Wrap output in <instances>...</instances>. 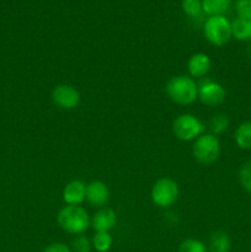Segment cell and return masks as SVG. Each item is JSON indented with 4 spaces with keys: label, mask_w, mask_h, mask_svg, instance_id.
<instances>
[{
    "label": "cell",
    "mask_w": 251,
    "mask_h": 252,
    "mask_svg": "<svg viewBox=\"0 0 251 252\" xmlns=\"http://www.w3.org/2000/svg\"><path fill=\"white\" fill-rule=\"evenodd\" d=\"M167 96L174 103L187 106L198 98V85L188 75H176L169 79L165 86Z\"/></svg>",
    "instance_id": "6da1fadb"
},
{
    "label": "cell",
    "mask_w": 251,
    "mask_h": 252,
    "mask_svg": "<svg viewBox=\"0 0 251 252\" xmlns=\"http://www.w3.org/2000/svg\"><path fill=\"white\" fill-rule=\"evenodd\" d=\"M57 223L62 230L71 235L84 234L91 225L89 213L80 206H65L59 209Z\"/></svg>",
    "instance_id": "7a4b0ae2"
},
{
    "label": "cell",
    "mask_w": 251,
    "mask_h": 252,
    "mask_svg": "<svg viewBox=\"0 0 251 252\" xmlns=\"http://www.w3.org/2000/svg\"><path fill=\"white\" fill-rule=\"evenodd\" d=\"M221 147L218 137L212 133H203L193 140L192 154L202 165H212L220 157Z\"/></svg>",
    "instance_id": "3957f363"
},
{
    "label": "cell",
    "mask_w": 251,
    "mask_h": 252,
    "mask_svg": "<svg viewBox=\"0 0 251 252\" xmlns=\"http://www.w3.org/2000/svg\"><path fill=\"white\" fill-rule=\"evenodd\" d=\"M204 37L211 44L223 47L233 38L231 22L224 15L209 16L204 22Z\"/></svg>",
    "instance_id": "277c9868"
},
{
    "label": "cell",
    "mask_w": 251,
    "mask_h": 252,
    "mask_svg": "<svg viewBox=\"0 0 251 252\" xmlns=\"http://www.w3.org/2000/svg\"><path fill=\"white\" fill-rule=\"evenodd\" d=\"M179 185L170 177H161L152 187L150 197L153 203L159 208H169L176 203L179 198Z\"/></svg>",
    "instance_id": "5b68a950"
},
{
    "label": "cell",
    "mask_w": 251,
    "mask_h": 252,
    "mask_svg": "<svg viewBox=\"0 0 251 252\" xmlns=\"http://www.w3.org/2000/svg\"><path fill=\"white\" fill-rule=\"evenodd\" d=\"M204 132V126L196 116L182 113L172 122V133L181 142H191L197 139Z\"/></svg>",
    "instance_id": "8992f818"
},
{
    "label": "cell",
    "mask_w": 251,
    "mask_h": 252,
    "mask_svg": "<svg viewBox=\"0 0 251 252\" xmlns=\"http://www.w3.org/2000/svg\"><path fill=\"white\" fill-rule=\"evenodd\" d=\"M51 98L56 107L61 108V110L70 111L78 107L79 103H80V93L73 85L61 84L52 90Z\"/></svg>",
    "instance_id": "52a82bcc"
},
{
    "label": "cell",
    "mask_w": 251,
    "mask_h": 252,
    "mask_svg": "<svg viewBox=\"0 0 251 252\" xmlns=\"http://www.w3.org/2000/svg\"><path fill=\"white\" fill-rule=\"evenodd\" d=\"M226 97V91L217 81L206 79L198 85V98L207 107H217L221 105Z\"/></svg>",
    "instance_id": "ba28073f"
},
{
    "label": "cell",
    "mask_w": 251,
    "mask_h": 252,
    "mask_svg": "<svg viewBox=\"0 0 251 252\" xmlns=\"http://www.w3.org/2000/svg\"><path fill=\"white\" fill-rule=\"evenodd\" d=\"M86 201L93 207L103 208L110 202V189L106 186L105 182L100 180L91 181L86 185Z\"/></svg>",
    "instance_id": "9c48e42d"
},
{
    "label": "cell",
    "mask_w": 251,
    "mask_h": 252,
    "mask_svg": "<svg viewBox=\"0 0 251 252\" xmlns=\"http://www.w3.org/2000/svg\"><path fill=\"white\" fill-rule=\"evenodd\" d=\"M62 197L66 206H80L86 197V185L81 180H73L64 186Z\"/></svg>",
    "instance_id": "30bf717a"
},
{
    "label": "cell",
    "mask_w": 251,
    "mask_h": 252,
    "mask_svg": "<svg viewBox=\"0 0 251 252\" xmlns=\"http://www.w3.org/2000/svg\"><path fill=\"white\" fill-rule=\"evenodd\" d=\"M117 224V214L113 209L108 207L100 208L91 219V226L95 231H108L112 230Z\"/></svg>",
    "instance_id": "8fae6325"
},
{
    "label": "cell",
    "mask_w": 251,
    "mask_h": 252,
    "mask_svg": "<svg viewBox=\"0 0 251 252\" xmlns=\"http://www.w3.org/2000/svg\"><path fill=\"white\" fill-rule=\"evenodd\" d=\"M212 68V61L206 53H194L187 62L189 76L192 79H202L209 73Z\"/></svg>",
    "instance_id": "7c38bea8"
},
{
    "label": "cell",
    "mask_w": 251,
    "mask_h": 252,
    "mask_svg": "<svg viewBox=\"0 0 251 252\" xmlns=\"http://www.w3.org/2000/svg\"><path fill=\"white\" fill-rule=\"evenodd\" d=\"M231 32L238 41L251 39V16H236L231 22Z\"/></svg>",
    "instance_id": "4fadbf2b"
},
{
    "label": "cell",
    "mask_w": 251,
    "mask_h": 252,
    "mask_svg": "<svg viewBox=\"0 0 251 252\" xmlns=\"http://www.w3.org/2000/svg\"><path fill=\"white\" fill-rule=\"evenodd\" d=\"M231 248L230 239L223 230L213 231L208 240V252H229Z\"/></svg>",
    "instance_id": "5bb4252c"
},
{
    "label": "cell",
    "mask_w": 251,
    "mask_h": 252,
    "mask_svg": "<svg viewBox=\"0 0 251 252\" xmlns=\"http://www.w3.org/2000/svg\"><path fill=\"white\" fill-rule=\"evenodd\" d=\"M234 140L240 149H251V121H245L236 127L234 132Z\"/></svg>",
    "instance_id": "9a60e30c"
},
{
    "label": "cell",
    "mask_w": 251,
    "mask_h": 252,
    "mask_svg": "<svg viewBox=\"0 0 251 252\" xmlns=\"http://www.w3.org/2000/svg\"><path fill=\"white\" fill-rule=\"evenodd\" d=\"M233 0H202V9L209 16L223 15L229 10Z\"/></svg>",
    "instance_id": "2e32d148"
},
{
    "label": "cell",
    "mask_w": 251,
    "mask_h": 252,
    "mask_svg": "<svg viewBox=\"0 0 251 252\" xmlns=\"http://www.w3.org/2000/svg\"><path fill=\"white\" fill-rule=\"evenodd\" d=\"M229 125H230V120H229L228 116L224 115V113H217V115L212 116V118L209 120L208 127L212 134L219 135L223 134L228 129Z\"/></svg>",
    "instance_id": "e0dca14e"
},
{
    "label": "cell",
    "mask_w": 251,
    "mask_h": 252,
    "mask_svg": "<svg viewBox=\"0 0 251 252\" xmlns=\"http://www.w3.org/2000/svg\"><path fill=\"white\" fill-rule=\"evenodd\" d=\"M91 243H93V249L97 252H107L112 248L113 239L108 231H96Z\"/></svg>",
    "instance_id": "ac0fdd59"
},
{
    "label": "cell",
    "mask_w": 251,
    "mask_h": 252,
    "mask_svg": "<svg viewBox=\"0 0 251 252\" xmlns=\"http://www.w3.org/2000/svg\"><path fill=\"white\" fill-rule=\"evenodd\" d=\"M238 179L241 187L251 194V160L240 165L238 170Z\"/></svg>",
    "instance_id": "d6986e66"
},
{
    "label": "cell",
    "mask_w": 251,
    "mask_h": 252,
    "mask_svg": "<svg viewBox=\"0 0 251 252\" xmlns=\"http://www.w3.org/2000/svg\"><path fill=\"white\" fill-rule=\"evenodd\" d=\"M179 252H208V249L201 240L188 238L180 244Z\"/></svg>",
    "instance_id": "ffe728a7"
},
{
    "label": "cell",
    "mask_w": 251,
    "mask_h": 252,
    "mask_svg": "<svg viewBox=\"0 0 251 252\" xmlns=\"http://www.w3.org/2000/svg\"><path fill=\"white\" fill-rule=\"evenodd\" d=\"M182 10L188 17H198L201 12L203 11L202 9V0H182L181 2Z\"/></svg>",
    "instance_id": "44dd1931"
},
{
    "label": "cell",
    "mask_w": 251,
    "mask_h": 252,
    "mask_svg": "<svg viewBox=\"0 0 251 252\" xmlns=\"http://www.w3.org/2000/svg\"><path fill=\"white\" fill-rule=\"evenodd\" d=\"M93 250V243L90 239L84 234L75 235L73 244H71V251L73 252H91Z\"/></svg>",
    "instance_id": "7402d4cb"
},
{
    "label": "cell",
    "mask_w": 251,
    "mask_h": 252,
    "mask_svg": "<svg viewBox=\"0 0 251 252\" xmlns=\"http://www.w3.org/2000/svg\"><path fill=\"white\" fill-rule=\"evenodd\" d=\"M234 9L236 16H251V0H235Z\"/></svg>",
    "instance_id": "603a6c76"
},
{
    "label": "cell",
    "mask_w": 251,
    "mask_h": 252,
    "mask_svg": "<svg viewBox=\"0 0 251 252\" xmlns=\"http://www.w3.org/2000/svg\"><path fill=\"white\" fill-rule=\"evenodd\" d=\"M42 252H73L68 245L63 243H52Z\"/></svg>",
    "instance_id": "cb8c5ba5"
}]
</instances>
